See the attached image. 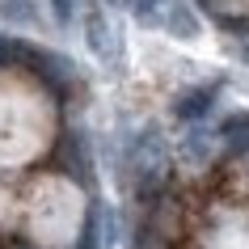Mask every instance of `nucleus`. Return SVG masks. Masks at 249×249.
<instances>
[{"label": "nucleus", "instance_id": "f257e3e1", "mask_svg": "<svg viewBox=\"0 0 249 249\" xmlns=\"http://www.w3.org/2000/svg\"><path fill=\"white\" fill-rule=\"evenodd\" d=\"M55 131V110L51 97L26 80L21 72H0V169L30 165V160L47 152Z\"/></svg>", "mask_w": 249, "mask_h": 249}, {"label": "nucleus", "instance_id": "39448f33", "mask_svg": "<svg viewBox=\"0 0 249 249\" xmlns=\"http://www.w3.org/2000/svg\"><path fill=\"white\" fill-rule=\"evenodd\" d=\"M215 9H224V13H245L249 9V0H211Z\"/></svg>", "mask_w": 249, "mask_h": 249}, {"label": "nucleus", "instance_id": "20e7f679", "mask_svg": "<svg viewBox=\"0 0 249 249\" xmlns=\"http://www.w3.org/2000/svg\"><path fill=\"white\" fill-rule=\"evenodd\" d=\"M0 17H9V21H30V0H4V4H0Z\"/></svg>", "mask_w": 249, "mask_h": 249}, {"label": "nucleus", "instance_id": "f03ea898", "mask_svg": "<svg viewBox=\"0 0 249 249\" xmlns=\"http://www.w3.org/2000/svg\"><path fill=\"white\" fill-rule=\"evenodd\" d=\"M85 224V195L68 178H38L26 203V232L38 249H72Z\"/></svg>", "mask_w": 249, "mask_h": 249}, {"label": "nucleus", "instance_id": "7ed1b4c3", "mask_svg": "<svg viewBox=\"0 0 249 249\" xmlns=\"http://www.w3.org/2000/svg\"><path fill=\"white\" fill-rule=\"evenodd\" d=\"M207 249H249V228L241 220H224L207 236Z\"/></svg>", "mask_w": 249, "mask_h": 249}]
</instances>
